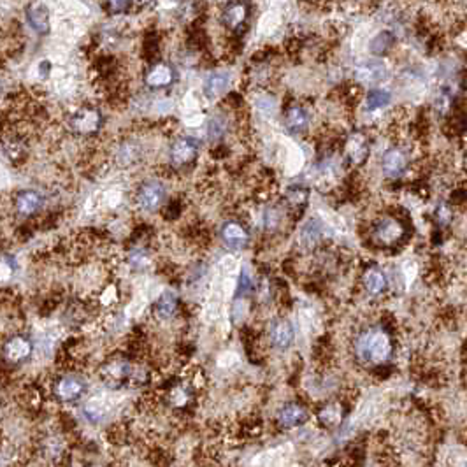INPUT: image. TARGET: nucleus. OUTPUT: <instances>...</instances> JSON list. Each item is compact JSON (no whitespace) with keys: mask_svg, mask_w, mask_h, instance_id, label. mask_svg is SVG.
Listing matches in <instances>:
<instances>
[{"mask_svg":"<svg viewBox=\"0 0 467 467\" xmlns=\"http://www.w3.org/2000/svg\"><path fill=\"white\" fill-rule=\"evenodd\" d=\"M356 351L362 359L371 360V362H383L390 356L392 343L387 334L381 330H369L356 343Z\"/></svg>","mask_w":467,"mask_h":467,"instance_id":"nucleus-1","label":"nucleus"},{"mask_svg":"<svg viewBox=\"0 0 467 467\" xmlns=\"http://www.w3.org/2000/svg\"><path fill=\"white\" fill-rule=\"evenodd\" d=\"M166 199V185L156 180H148L141 183V187L137 188V194H135V202H137L139 209L146 213H153L162 208Z\"/></svg>","mask_w":467,"mask_h":467,"instance_id":"nucleus-2","label":"nucleus"},{"mask_svg":"<svg viewBox=\"0 0 467 467\" xmlns=\"http://www.w3.org/2000/svg\"><path fill=\"white\" fill-rule=\"evenodd\" d=\"M102 113L95 108H81L70 116V128H73L76 134H95L99 132V128L102 127Z\"/></svg>","mask_w":467,"mask_h":467,"instance_id":"nucleus-3","label":"nucleus"},{"mask_svg":"<svg viewBox=\"0 0 467 467\" xmlns=\"http://www.w3.org/2000/svg\"><path fill=\"white\" fill-rule=\"evenodd\" d=\"M87 392V381L77 374H66L55 385V395L63 402H74Z\"/></svg>","mask_w":467,"mask_h":467,"instance_id":"nucleus-4","label":"nucleus"},{"mask_svg":"<svg viewBox=\"0 0 467 467\" xmlns=\"http://www.w3.org/2000/svg\"><path fill=\"white\" fill-rule=\"evenodd\" d=\"M249 13H251V6L248 0H232L223 7L222 21L229 30L237 32L246 25Z\"/></svg>","mask_w":467,"mask_h":467,"instance_id":"nucleus-5","label":"nucleus"},{"mask_svg":"<svg viewBox=\"0 0 467 467\" xmlns=\"http://www.w3.org/2000/svg\"><path fill=\"white\" fill-rule=\"evenodd\" d=\"M176 81V69L167 62H156L148 69L144 76V83L151 90H163L173 87Z\"/></svg>","mask_w":467,"mask_h":467,"instance_id":"nucleus-6","label":"nucleus"},{"mask_svg":"<svg viewBox=\"0 0 467 467\" xmlns=\"http://www.w3.org/2000/svg\"><path fill=\"white\" fill-rule=\"evenodd\" d=\"M199 155V141L195 137H188V135H183V137H178L176 141L170 144V151L169 156L173 160V163L176 166H187V163H192Z\"/></svg>","mask_w":467,"mask_h":467,"instance_id":"nucleus-7","label":"nucleus"},{"mask_svg":"<svg viewBox=\"0 0 467 467\" xmlns=\"http://www.w3.org/2000/svg\"><path fill=\"white\" fill-rule=\"evenodd\" d=\"M388 77V67L383 60H367L355 67V80L360 85L383 83Z\"/></svg>","mask_w":467,"mask_h":467,"instance_id":"nucleus-8","label":"nucleus"},{"mask_svg":"<svg viewBox=\"0 0 467 467\" xmlns=\"http://www.w3.org/2000/svg\"><path fill=\"white\" fill-rule=\"evenodd\" d=\"M25 16H27V23L30 25L32 30L39 35H48L51 30V21H49V11L46 4L30 2L25 9Z\"/></svg>","mask_w":467,"mask_h":467,"instance_id":"nucleus-9","label":"nucleus"},{"mask_svg":"<svg viewBox=\"0 0 467 467\" xmlns=\"http://www.w3.org/2000/svg\"><path fill=\"white\" fill-rule=\"evenodd\" d=\"M32 351H34V343L30 341V337L21 336V334L9 337L4 344V356L11 363L25 362L32 355Z\"/></svg>","mask_w":467,"mask_h":467,"instance_id":"nucleus-10","label":"nucleus"},{"mask_svg":"<svg viewBox=\"0 0 467 467\" xmlns=\"http://www.w3.org/2000/svg\"><path fill=\"white\" fill-rule=\"evenodd\" d=\"M14 208H16L18 215L25 216V218L37 215L39 209L42 208L41 194L35 190H21L14 197Z\"/></svg>","mask_w":467,"mask_h":467,"instance_id":"nucleus-11","label":"nucleus"},{"mask_svg":"<svg viewBox=\"0 0 467 467\" xmlns=\"http://www.w3.org/2000/svg\"><path fill=\"white\" fill-rule=\"evenodd\" d=\"M230 87V74L225 70H216L209 74L208 80L204 81V95L209 101H216L222 97Z\"/></svg>","mask_w":467,"mask_h":467,"instance_id":"nucleus-12","label":"nucleus"},{"mask_svg":"<svg viewBox=\"0 0 467 467\" xmlns=\"http://www.w3.org/2000/svg\"><path fill=\"white\" fill-rule=\"evenodd\" d=\"M406 166H408V160H406V155L399 148L388 149V151H385L383 158H381V169L390 178L401 176L406 170Z\"/></svg>","mask_w":467,"mask_h":467,"instance_id":"nucleus-13","label":"nucleus"},{"mask_svg":"<svg viewBox=\"0 0 467 467\" xmlns=\"http://www.w3.org/2000/svg\"><path fill=\"white\" fill-rule=\"evenodd\" d=\"M222 239L229 248L239 249L244 248L249 241V234L241 223L237 222H225L222 227Z\"/></svg>","mask_w":467,"mask_h":467,"instance_id":"nucleus-14","label":"nucleus"},{"mask_svg":"<svg viewBox=\"0 0 467 467\" xmlns=\"http://www.w3.org/2000/svg\"><path fill=\"white\" fill-rule=\"evenodd\" d=\"M294 340L295 332L290 322L278 320V322L273 323V327H270V341H273L274 347L280 348V350H287V348L292 347Z\"/></svg>","mask_w":467,"mask_h":467,"instance_id":"nucleus-15","label":"nucleus"},{"mask_svg":"<svg viewBox=\"0 0 467 467\" xmlns=\"http://www.w3.org/2000/svg\"><path fill=\"white\" fill-rule=\"evenodd\" d=\"M306 420H308V413H306L304 408L297 404H287L278 413V422L285 429H294V427L302 425Z\"/></svg>","mask_w":467,"mask_h":467,"instance_id":"nucleus-16","label":"nucleus"},{"mask_svg":"<svg viewBox=\"0 0 467 467\" xmlns=\"http://www.w3.org/2000/svg\"><path fill=\"white\" fill-rule=\"evenodd\" d=\"M285 125L290 132L299 134V132L306 130L309 127V113L308 109L302 108V106L295 104L292 108H288L287 115H285Z\"/></svg>","mask_w":467,"mask_h":467,"instance_id":"nucleus-17","label":"nucleus"},{"mask_svg":"<svg viewBox=\"0 0 467 467\" xmlns=\"http://www.w3.org/2000/svg\"><path fill=\"white\" fill-rule=\"evenodd\" d=\"M402 234H404V230H402L401 223L397 220L385 218L376 227V237L383 244H394V242H397L402 237Z\"/></svg>","mask_w":467,"mask_h":467,"instance_id":"nucleus-18","label":"nucleus"},{"mask_svg":"<svg viewBox=\"0 0 467 467\" xmlns=\"http://www.w3.org/2000/svg\"><path fill=\"white\" fill-rule=\"evenodd\" d=\"M178 304H180V299H178V295L174 294V292L166 290L158 299H156V302H155L156 316L162 320L173 318L174 313L178 311Z\"/></svg>","mask_w":467,"mask_h":467,"instance_id":"nucleus-19","label":"nucleus"},{"mask_svg":"<svg viewBox=\"0 0 467 467\" xmlns=\"http://www.w3.org/2000/svg\"><path fill=\"white\" fill-rule=\"evenodd\" d=\"M395 41H397V39H395L394 32H390V30L378 32V34L371 39L369 51L373 53L374 56L387 55V53L395 46Z\"/></svg>","mask_w":467,"mask_h":467,"instance_id":"nucleus-20","label":"nucleus"},{"mask_svg":"<svg viewBox=\"0 0 467 467\" xmlns=\"http://www.w3.org/2000/svg\"><path fill=\"white\" fill-rule=\"evenodd\" d=\"M392 102V94L383 88H374L366 95V108L367 111H380L385 109Z\"/></svg>","mask_w":467,"mask_h":467,"instance_id":"nucleus-21","label":"nucleus"},{"mask_svg":"<svg viewBox=\"0 0 467 467\" xmlns=\"http://www.w3.org/2000/svg\"><path fill=\"white\" fill-rule=\"evenodd\" d=\"M363 287L371 295H380L387 288V278L381 270L373 269L363 276Z\"/></svg>","mask_w":467,"mask_h":467,"instance_id":"nucleus-22","label":"nucleus"},{"mask_svg":"<svg viewBox=\"0 0 467 467\" xmlns=\"http://www.w3.org/2000/svg\"><path fill=\"white\" fill-rule=\"evenodd\" d=\"M322 225H320L318 222H315V220H311V222H308L302 227L301 241L304 242L306 246L318 244V241L322 239Z\"/></svg>","mask_w":467,"mask_h":467,"instance_id":"nucleus-23","label":"nucleus"},{"mask_svg":"<svg viewBox=\"0 0 467 467\" xmlns=\"http://www.w3.org/2000/svg\"><path fill=\"white\" fill-rule=\"evenodd\" d=\"M348 151H350L351 158L362 160L367 155V146L363 141L362 135H355L350 142H348Z\"/></svg>","mask_w":467,"mask_h":467,"instance_id":"nucleus-24","label":"nucleus"},{"mask_svg":"<svg viewBox=\"0 0 467 467\" xmlns=\"http://www.w3.org/2000/svg\"><path fill=\"white\" fill-rule=\"evenodd\" d=\"M87 416L92 420L94 423L101 422L102 418L106 416V406L102 404V401H90L87 404Z\"/></svg>","mask_w":467,"mask_h":467,"instance_id":"nucleus-25","label":"nucleus"},{"mask_svg":"<svg viewBox=\"0 0 467 467\" xmlns=\"http://www.w3.org/2000/svg\"><path fill=\"white\" fill-rule=\"evenodd\" d=\"M341 409L337 406H327L322 413H320V420H322L325 425H334L341 420Z\"/></svg>","mask_w":467,"mask_h":467,"instance_id":"nucleus-26","label":"nucleus"},{"mask_svg":"<svg viewBox=\"0 0 467 467\" xmlns=\"http://www.w3.org/2000/svg\"><path fill=\"white\" fill-rule=\"evenodd\" d=\"M223 132H225V121H223L220 116L213 118V120L209 121V128H208L209 137L220 139L223 135Z\"/></svg>","mask_w":467,"mask_h":467,"instance_id":"nucleus-27","label":"nucleus"},{"mask_svg":"<svg viewBox=\"0 0 467 467\" xmlns=\"http://www.w3.org/2000/svg\"><path fill=\"white\" fill-rule=\"evenodd\" d=\"M253 290V281L249 278L248 270H242L241 278H239V285H237V292L239 295H246Z\"/></svg>","mask_w":467,"mask_h":467,"instance_id":"nucleus-28","label":"nucleus"},{"mask_svg":"<svg viewBox=\"0 0 467 467\" xmlns=\"http://www.w3.org/2000/svg\"><path fill=\"white\" fill-rule=\"evenodd\" d=\"M106 4H108L109 13L121 14L128 9V6L132 4V0H106Z\"/></svg>","mask_w":467,"mask_h":467,"instance_id":"nucleus-29","label":"nucleus"},{"mask_svg":"<svg viewBox=\"0 0 467 467\" xmlns=\"http://www.w3.org/2000/svg\"><path fill=\"white\" fill-rule=\"evenodd\" d=\"M404 276H406V283H411L416 276V266L415 263L408 262L404 267Z\"/></svg>","mask_w":467,"mask_h":467,"instance_id":"nucleus-30","label":"nucleus"},{"mask_svg":"<svg viewBox=\"0 0 467 467\" xmlns=\"http://www.w3.org/2000/svg\"><path fill=\"white\" fill-rule=\"evenodd\" d=\"M132 2H135V4H139V6H144V4H148V2H151V0H132Z\"/></svg>","mask_w":467,"mask_h":467,"instance_id":"nucleus-31","label":"nucleus"}]
</instances>
